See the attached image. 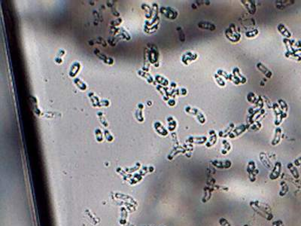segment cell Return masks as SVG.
<instances>
[{"label":"cell","instance_id":"11","mask_svg":"<svg viewBox=\"0 0 301 226\" xmlns=\"http://www.w3.org/2000/svg\"><path fill=\"white\" fill-rule=\"evenodd\" d=\"M260 158H261V161L263 163V164H264L266 167H267L268 169H271L273 167V166H272V164L271 163L270 160L267 158V155H266L265 153H264V152L261 153V155H260Z\"/></svg>","mask_w":301,"mask_h":226},{"label":"cell","instance_id":"23","mask_svg":"<svg viewBox=\"0 0 301 226\" xmlns=\"http://www.w3.org/2000/svg\"><path fill=\"white\" fill-rule=\"evenodd\" d=\"M215 79H216L217 83H218V85H220V86H224V85H225L224 81L223 79H222V78H221V77L218 75V74H215Z\"/></svg>","mask_w":301,"mask_h":226},{"label":"cell","instance_id":"2","mask_svg":"<svg viewBox=\"0 0 301 226\" xmlns=\"http://www.w3.org/2000/svg\"><path fill=\"white\" fill-rule=\"evenodd\" d=\"M225 33H226V36L227 37V39L233 42H238L240 39V34L238 32H236V28L234 24H232L230 28H228L226 30Z\"/></svg>","mask_w":301,"mask_h":226},{"label":"cell","instance_id":"27","mask_svg":"<svg viewBox=\"0 0 301 226\" xmlns=\"http://www.w3.org/2000/svg\"><path fill=\"white\" fill-rule=\"evenodd\" d=\"M220 223L222 226H231L230 224H229L228 222L225 219H221L220 220Z\"/></svg>","mask_w":301,"mask_h":226},{"label":"cell","instance_id":"14","mask_svg":"<svg viewBox=\"0 0 301 226\" xmlns=\"http://www.w3.org/2000/svg\"><path fill=\"white\" fill-rule=\"evenodd\" d=\"M199 27L204 29H209V30H214L215 29V26L214 24L209 22H200L198 24Z\"/></svg>","mask_w":301,"mask_h":226},{"label":"cell","instance_id":"4","mask_svg":"<svg viewBox=\"0 0 301 226\" xmlns=\"http://www.w3.org/2000/svg\"><path fill=\"white\" fill-rule=\"evenodd\" d=\"M185 110L189 114H192L196 116V118L198 119V121H200L201 124H204L205 121H206V118H205V116H203V114L200 110H198L196 108H192L190 107V106L187 107Z\"/></svg>","mask_w":301,"mask_h":226},{"label":"cell","instance_id":"5","mask_svg":"<svg viewBox=\"0 0 301 226\" xmlns=\"http://www.w3.org/2000/svg\"><path fill=\"white\" fill-rule=\"evenodd\" d=\"M248 128H249V126H246V125H245V124H242V125L239 126V127L234 128V129L232 131V132L230 133V134H229V137L234 138V137H236V136H239L240 134H242V133L245 132V130L247 129Z\"/></svg>","mask_w":301,"mask_h":226},{"label":"cell","instance_id":"18","mask_svg":"<svg viewBox=\"0 0 301 226\" xmlns=\"http://www.w3.org/2000/svg\"><path fill=\"white\" fill-rule=\"evenodd\" d=\"M247 99H248V101H249V102H250L251 103H253V104L256 103L257 101V100H258V98H257V97H256L255 94H254V93H252V92L248 94Z\"/></svg>","mask_w":301,"mask_h":226},{"label":"cell","instance_id":"8","mask_svg":"<svg viewBox=\"0 0 301 226\" xmlns=\"http://www.w3.org/2000/svg\"><path fill=\"white\" fill-rule=\"evenodd\" d=\"M197 57V55L196 54H194V53H192L191 51H188L186 54H184V56L182 57V61L184 62L185 64L188 65L190 62L193 61L194 60L196 59Z\"/></svg>","mask_w":301,"mask_h":226},{"label":"cell","instance_id":"28","mask_svg":"<svg viewBox=\"0 0 301 226\" xmlns=\"http://www.w3.org/2000/svg\"><path fill=\"white\" fill-rule=\"evenodd\" d=\"M181 94H183V95H186V94H187V90H186V89H184V88L181 89Z\"/></svg>","mask_w":301,"mask_h":226},{"label":"cell","instance_id":"7","mask_svg":"<svg viewBox=\"0 0 301 226\" xmlns=\"http://www.w3.org/2000/svg\"><path fill=\"white\" fill-rule=\"evenodd\" d=\"M242 2L243 3V5H245V8L247 9L248 11H249L251 14H254V13H255L256 11L255 2L249 0V1H242Z\"/></svg>","mask_w":301,"mask_h":226},{"label":"cell","instance_id":"9","mask_svg":"<svg viewBox=\"0 0 301 226\" xmlns=\"http://www.w3.org/2000/svg\"><path fill=\"white\" fill-rule=\"evenodd\" d=\"M254 171H255V163L254 161H250L249 163V167H248V173L249 174V176H250V180L252 182L255 180V174H254Z\"/></svg>","mask_w":301,"mask_h":226},{"label":"cell","instance_id":"22","mask_svg":"<svg viewBox=\"0 0 301 226\" xmlns=\"http://www.w3.org/2000/svg\"><path fill=\"white\" fill-rule=\"evenodd\" d=\"M257 34H258V30H257V29H254V30L246 32V33H245V36H246V37L253 38L254 37V36H257Z\"/></svg>","mask_w":301,"mask_h":226},{"label":"cell","instance_id":"20","mask_svg":"<svg viewBox=\"0 0 301 226\" xmlns=\"http://www.w3.org/2000/svg\"><path fill=\"white\" fill-rule=\"evenodd\" d=\"M278 103L280 105V106H279V107L281 108L282 110L286 113V112L288 111V105H287L286 103L285 102L284 100H279V102H278Z\"/></svg>","mask_w":301,"mask_h":226},{"label":"cell","instance_id":"15","mask_svg":"<svg viewBox=\"0 0 301 226\" xmlns=\"http://www.w3.org/2000/svg\"><path fill=\"white\" fill-rule=\"evenodd\" d=\"M281 134H282V130L280 128H276V132H275V136L273 137V139L272 141V145H276L279 143L280 141V139H281Z\"/></svg>","mask_w":301,"mask_h":226},{"label":"cell","instance_id":"6","mask_svg":"<svg viewBox=\"0 0 301 226\" xmlns=\"http://www.w3.org/2000/svg\"><path fill=\"white\" fill-rule=\"evenodd\" d=\"M281 170H282V165L280 162H277L276 164V165L273 167V170H272V173L269 175V178L271 179H276L279 176L280 174H281Z\"/></svg>","mask_w":301,"mask_h":226},{"label":"cell","instance_id":"21","mask_svg":"<svg viewBox=\"0 0 301 226\" xmlns=\"http://www.w3.org/2000/svg\"><path fill=\"white\" fill-rule=\"evenodd\" d=\"M218 75H221V76L224 77L227 80H230V74H228L227 72L224 71L222 70H219L218 71Z\"/></svg>","mask_w":301,"mask_h":226},{"label":"cell","instance_id":"12","mask_svg":"<svg viewBox=\"0 0 301 226\" xmlns=\"http://www.w3.org/2000/svg\"><path fill=\"white\" fill-rule=\"evenodd\" d=\"M206 136H199V137H194L191 136L188 139L189 143H196V144H203L205 142H206Z\"/></svg>","mask_w":301,"mask_h":226},{"label":"cell","instance_id":"17","mask_svg":"<svg viewBox=\"0 0 301 226\" xmlns=\"http://www.w3.org/2000/svg\"><path fill=\"white\" fill-rule=\"evenodd\" d=\"M234 129V124L232 123V124H230V125L227 127V128L226 130H224V131H221L220 133H219V136H229V134H230V133L232 132V131Z\"/></svg>","mask_w":301,"mask_h":226},{"label":"cell","instance_id":"25","mask_svg":"<svg viewBox=\"0 0 301 226\" xmlns=\"http://www.w3.org/2000/svg\"><path fill=\"white\" fill-rule=\"evenodd\" d=\"M223 145L224 146V150H226L227 151H229V150H230L231 146H230V144L227 141V140H224Z\"/></svg>","mask_w":301,"mask_h":226},{"label":"cell","instance_id":"26","mask_svg":"<svg viewBox=\"0 0 301 226\" xmlns=\"http://www.w3.org/2000/svg\"><path fill=\"white\" fill-rule=\"evenodd\" d=\"M261 127V124L260 123H255V124H253V125L251 127V129L252 130H258L260 129V128Z\"/></svg>","mask_w":301,"mask_h":226},{"label":"cell","instance_id":"16","mask_svg":"<svg viewBox=\"0 0 301 226\" xmlns=\"http://www.w3.org/2000/svg\"><path fill=\"white\" fill-rule=\"evenodd\" d=\"M278 29H279V32H281V34L282 35V36H284L285 37L289 38L290 36H291L290 32L287 29V28H286L283 24H279V25L278 26Z\"/></svg>","mask_w":301,"mask_h":226},{"label":"cell","instance_id":"29","mask_svg":"<svg viewBox=\"0 0 301 226\" xmlns=\"http://www.w3.org/2000/svg\"><path fill=\"white\" fill-rule=\"evenodd\" d=\"M274 224L276 225H275V226H282V222H280V221L276 222H275Z\"/></svg>","mask_w":301,"mask_h":226},{"label":"cell","instance_id":"19","mask_svg":"<svg viewBox=\"0 0 301 226\" xmlns=\"http://www.w3.org/2000/svg\"><path fill=\"white\" fill-rule=\"evenodd\" d=\"M288 168L291 170V174L294 175V176H295V178H298V177H299V174H298L297 173V169L295 168V167L292 164H288Z\"/></svg>","mask_w":301,"mask_h":226},{"label":"cell","instance_id":"13","mask_svg":"<svg viewBox=\"0 0 301 226\" xmlns=\"http://www.w3.org/2000/svg\"><path fill=\"white\" fill-rule=\"evenodd\" d=\"M209 134H210V139H209V142H207L206 143L207 147H211V146H214V145L216 143L217 139H218L215 131H210Z\"/></svg>","mask_w":301,"mask_h":226},{"label":"cell","instance_id":"3","mask_svg":"<svg viewBox=\"0 0 301 226\" xmlns=\"http://www.w3.org/2000/svg\"><path fill=\"white\" fill-rule=\"evenodd\" d=\"M272 109L274 110V113L276 115V121H275V124L276 125H279L281 121H282V119L286 117L285 112H283L281 109V108L279 106V104L278 103H273L272 104Z\"/></svg>","mask_w":301,"mask_h":226},{"label":"cell","instance_id":"24","mask_svg":"<svg viewBox=\"0 0 301 226\" xmlns=\"http://www.w3.org/2000/svg\"><path fill=\"white\" fill-rule=\"evenodd\" d=\"M215 167H219V168H225V161H215L212 162Z\"/></svg>","mask_w":301,"mask_h":226},{"label":"cell","instance_id":"10","mask_svg":"<svg viewBox=\"0 0 301 226\" xmlns=\"http://www.w3.org/2000/svg\"><path fill=\"white\" fill-rule=\"evenodd\" d=\"M257 69H258V70L261 72L264 73V75H265L267 78H269L272 77V72H271L269 70H268V69L267 68V67H266L264 64H262L261 63H258L257 64Z\"/></svg>","mask_w":301,"mask_h":226},{"label":"cell","instance_id":"1","mask_svg":"<svg viewBox=\"0 0 301 226\" xmlns=\"http://www.w3.org/2000/svg\"><path fill=\"white\" fill-rule=\"evenodd\" d=\"M254 207H253V209H257L258 211V213L260 215H267V219H270L272 217V214L270 212V209H269V207H268L267 204H262L261 202H258V201H256V202L254 203Z\"/></svg>","mask_w":301,"mask_h":226}]
</instances>
